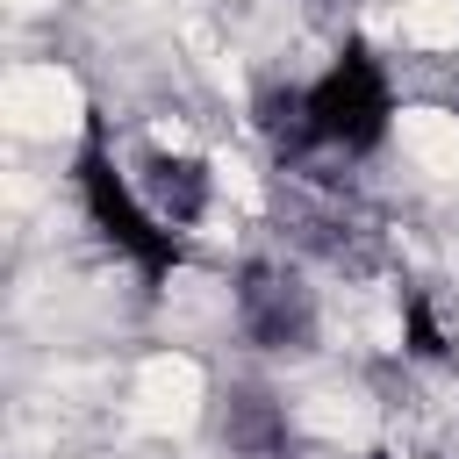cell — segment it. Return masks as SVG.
I'll use <instances>...</instances> for the list:
<instances>
[{
    "mask_svg": "<svg viewBox=\"0 0 459 459\" xmlns=\"http://www.w3.org/2000/svg\"><path fill=\"white\" fill-rule=\"evenodd\" d=\"M394 29L416 50H459V0H394Z\"/></svg>",
    "mask_w": 459,
    "mask_h": 459,
    "instance_id": "5b68a950",
    "label": "cell"
},
{
    "mask_svg": "<svg viewBox=\"0 0 459 459\" xmlns=\"http://www.w3.org/2000/svg\"><path fill=\"white\" fill-rule=\"evenodd\" d=\"M301 423L316 437H330V445H366L380 430V416H373L366 394H316V402H301Z\"/></svg>",
    "mask_w": 459,
    "mask_h": 459,
    "instance_id": "277c9868",
    "label": "cell"
},
{
    "mask_svg": "<svg viewBox=\"0 0 459 459\" xmlns=\"http://www.w3.org/2000/svg\"><path fill=\"white\" fill-rule=\"evenodd\" d=\"M201 394H208V380H201V366L186 351H158V359L136 366V423L143 430H165V437L194 430Z\"/></svg>",
    "mask_w": 459,
    "mask_h": 459,
    "instance_id": "7a4b0ae2",
    "label": "cell"
},
{
    "mask_svg": "<svg viewBox=\"0 0 459 459\" xmlns=\"http://www.w3.org/2000/svg\"><path fill=\"white\" fill-rule=\"evenodd\" d=\"M394 143L423 179L459 186V115L452 108H402L394 115Z\"/></svg>",
    "mask_w": 459,
    "mask_h": 459,
    "instance_id": "3957f363",
    "label": "cell"
},
{
    "mask_svg": "<svg viewBox=\"0 0 459 459\" xmlns=\"http://www.w3.org/2000/svg\"><path fill=\"white\" fill-rule=\"evenodd\" d=\"M43 7H57V0H7V14H14V22H29V14H43Z\"/></svg>",
    "mask_w": 459,
    "mask_h": 459,
    "instance_id": "8992f818",
    "label": "cell"
},
{
    "mask_svg": "<svg viewBox=\"0 0 459 459\" xmlns=\"http://www.w3.org/2000/svg\"><path fill=\"white\" fill-rule=\"evenodd\" d=\"M0 108H7V129H14L22 143H65V136H79V122H86V86H79L57 57H22V65L7 72Z\"/></svg>",
    "mask_w": 459,
    "mask_h": 459,
    "instance_id": "6da1fadb",
    "label": "cell"
}]
</instances>
